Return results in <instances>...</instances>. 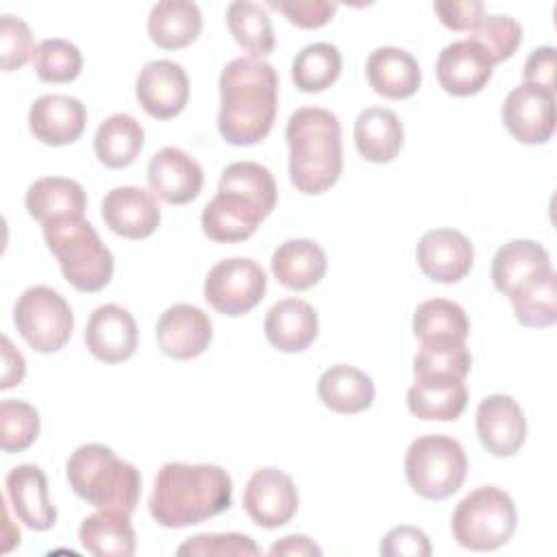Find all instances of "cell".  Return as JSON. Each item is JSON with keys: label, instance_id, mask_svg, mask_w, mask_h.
Returning a JSON list of instances; mask_svg holds the SVG:
<instances>
[{"label": "cell", "instance_id": "obj_1", "mask_svg": "<svg viewBox=\"0 0 557 557\" xmlns=\"http://www.w3.org/2000/svg\"><path fill=\"white\" fill-rule=\"evenodd\" d=\"M278 109L276 70L255 57H239L220 74L218 131L231 146H255L268 137Z\"/></svg>", "mask_w": 557, "mask_h": 557}, {"label": "cell", "instance_id": "obj_2", "mask_svg": "<svg viewBox=\"0 0 557 557\" xmlns=\"http://www.w3.org/2000/svg\"><path fill=\"white\" fill-rule=\"evenodd\" d=\"M231 474L215 463H163L148 498L150 516L165 529L200 524L231 507Z\"/></svg>", "mask_w": 557, "mask_h": 557}, {"label": "cell", "instance_id": "obj_3", "mask_svg": "<svg viewBox=\"0 0 557 557\" xmlns=\"http://www.w3.org/2000/svg\"><path fill=\"white\" fill-rule=\"evenodd\" d=\"M289 146V181L307 196L331 189L344 165L342 128L333 111L322 107L296 109L285 126Z\"/></svg>", "mask_w": 557, "mask_h": 557}, {"label": "cell", "instance_id": "obj_4", "mask_svg": "<svg viewBox=\"0 0 557 557\" xmlns=\"http://www.w3.org/2000/svg\"><path fill=\"white\" fill-rule=\"evenodd\" d=\"M65 476L78 498L102 511L133 516L141 496L139 470L104 444L78 446L65 463Z\"/></svg>", "mask_w": 557, "mask_h": 557}, {"label": "cell", "instance_id": "obj_5", "mask_svg": "<svg viewBox=\"0 0 557 557\" xmlns=\"http://www.w3.org/2000/svg\"><path fill=\"white\" fill-rule=\"evenodd\" d=\"M44 239L74 289L91 294L111 283L113 255L83 215L46 222Z\"/></svg>", "mask_w": 557, "mask_h": 557}, {"label": "cell", "instance_id": "obj_6", "mask_svg": "<svg viewBox=\"0 0 557 557\" xmlns=\"http://www.w3.org/2000/svg\"><path fill=\"white\" fill-rule=\"evenodd\" d=\"M518 513L511 496L496 485H481L466 494L450 518L455 542L468 550H496L516 531Z\"/></svg>", "mask_w": 557, "mask_h": 557}, {"label": "cell", "instance_id": "obj_7", "mask_svg": "<svg viewBox=\"0 0 557 557\" xmlns=\"http://www.w3.org/2000/svg\"><path fill=\"white\" fill-rule=\"evenodd\" d=\"M468 457L463 446L448 435H420L405 453V474L411 490L426 500L453 496L466 481Z\"/></svg>", "mask_w": 557, "mask_h": 557}, {"label": "cell", "instance_id": "obj_8", "mask_svg": "<svg viewBox=\"0 0 557 557\" xmlns=\"http://www.w3.org/2000/svg\"><path fill=\"white\" fill-rule=\"evenodd\" d=\"M13 322L22 339L37 352L61 350L74 331L70 302L48 285H33L22 292L13 307Z\"/></svg>", "mask_w": 557, "mask_h": 557}, {"label": "cell", "instance_id": "obj_9", "mask_svg": "<svg viewBox=\"0 0 557 557\" xmlns=\"http://www.w3.org/2000/svg\"><path fill=\"white\" fill-rule=\"evenodd\" d=\"M268 287L265 270L248 257L218 261L205 278V300L222 315L239 318L255 309Z\"/></svg>", "mask_w": 557, "mask_h": 557}, {"label": "cell", "instance_id": "obj_10", "mask_svg": "<svg viewBox=\"0 0 557 557\" xmlns=\"http://www.w3.org/2000/svg\"><path fill=\"white\" fill-rule=\"evenodd\" d=\"M553 272L548 250L533 239H511L492 259L494 287L509 300L529 294Z\"/></svg>", "mask_w": 557, "mask_h": 557}, {"label": "cell", "instance_id": "obj_11", "mask_svg": "<svg viewBox=\"0 0 557 557\" xmlns=\"http://www.w3.org/2000/svg\"><path fill=\"white\" fill-rule=\"evenodd\" d=\"M244 511L263 529L287 524L298 511V490L278 468L255 470L244 490Z\"/></svg>", "mask_w": 557, "mask_h": 557}, {"label": "cell", "instance_id": "obj_12", "mask_svg": "<svg viewBox=\"0 0 557 557\" xmlns=\"http://www.w3.org/2000/svg\"><path fill=\"white\" fill-rule=\"evenodd\" d=\"M500 115L516 141L546 144L555 133V94L522 83L507 94Z\"/></svg>", "mask_w": 557, "mask_h": 557}, {"label": "cell", "instance_id": "obj_13", "mask_svg": "<svg viewBox=\"0 0 557 557\" xmlns=\"http://www.w3.org/2000/svg\"><path fill=\"white\" fill-rule=\"evenodd\" d=\"M135 96L150 117H176L189 100L187 72L183 65L168 59L148 61L137 74Z\"/></svg>", "mask_w": 557, "mask_h": 557}, {"label": "cell", "instance_id": "obj_14", "mask_svg": "<svg viewBox=\"0 0 557 557\" xmlns=\"http://www.w3.org/2000/svg\"><path fill=\"white\" fill-rule=\"evenodd\" d=\"M104 224L120 237L146 239L161 224V209L152 191L135 185L113 187L100 205Z\"/></svg>", "mask_w": 557, "mask_h": 557}, {"label": "cell", "instance_id": "obj_15", "mask_svg": "<svg viewBox=\"0 0 557 557\" xmlns=\"http://www.w3.org/2000/svg\"><path fill=\"white\" fill-rule=\"evenodd\" d=\"M148 185L168 205H187L198 198L205 174L200 163L176 146L157 150L148 161Z\"/></svg>", "mask_w": 557, "mask_h": 557}, {"label": "cell", "instance_id": "obj_16", "mask_svg": "<svg viewBox=\"0 0 557 557\" xmlns=\"http://www.w3.org/2000/svg\"><path fill=\"white\" fill-rule=\"evenodd\" d=\"M416 259L422 274L431 281L457 283L472 270L474 248L470 239L455 228H433L420 237Z\"/></svg>", "mask_w": 557, "mask_h": 557}, {"label": "cell", "instance_id": "obj_17", "mask_svg": "<svg viewBox=\"0 0 557 557\" xmlns=\"http://www.w3.org/2000/svg\"><path fill=\"white\" fill-rule=\"evenodd\" d=\"M476 435L494 457L516 455L527 440L522 407L507 394H492L476 407Z\"/></svg>", "mask_w": 557, "mask_h": 557}, {"label": "cell", "instance_id": "obj_18", "mask_svg": "<svg viewBox=\"0 0 557 557\" xmlns=\"http://www.w3.org/2000/svg\"><path fill=\"white\" fill-rule=\"evenodd\" d=\"M494 61L472 39L448 44L435 63L440 87L457 98L479 94L492 78Z\"/></svg>", "mask_w": 557, "mask_h": 557}, {"label": "cell", "instance_id": "obj_19", "mask_svg": "<svg viewBox=\"0 0 557 557\" xmlns=\"http://www.w3.org/2000/svg\"><path fill=\"white\" fill-rule=\"evenodd\" d=\"M213 337L211 318L196 305L176 302L157 320V344L172 359H194L202 355Z\"/></svg>", "mask_w": 557, "mask_h": 557}, {"label": "cell", "instance_id": "obj_20", "mask_svg": "<svg viewBox=\"0 0 557 557\" xmlns=\"http://www.w3.org/2000/svg\"><path fill=\"white\" fill-rule=\"evenodd\" d=\"M89 352L104 363H122L137 348V324L128 309L109 302L94 309L85 326Z\"/></svg>", "mask_w": 557, "mask_h": 557}, {"label": "cell", "instance_id": "obj_21", "mask_svg": "<svg viewBox=\"0 0 557 557\" xmlns=\"http://www.w3.org/2000/svg\"><path fill=\"white\" fill-rule=\"evenodd\" d=\"M87 124L85 104L65 94H46L28 109V128L46 146L74 144Z\"/></svg>", "mask_w": 557, "mask_h": 557}, {"label": "cell", "instance_id": "obj_22", "mask_svg": "<svg viewBox=\"0 0 557 557\" xmlns=\"http://www.w3.org/2000/svg\"><path fill=\"white\" fill-rule=\"evenodd\" d=\"M265 213L239 191H218L202 209V233L220 244L244 242L259 228Z\"/></svg>", "mask_w": 557, "mask_h": 557}, {"label": "cell", "instance_id": "obj_23", "mask_svg": "<svg viewBox=\"0 0 557 557\" xmlns=\"http://www.w3.org/2000/svg\"><path fill=\"white\" fill-rule=\"evenodd\" d=\"M7 498L17 516L33 531H48L57 522V509L48 496V479L35 463H20L4 479Z\"/></svg>", "mask_w": 557, "mask_h": 557}, {"label": "cell", "instance_id": "obj_24", "mask_svg": "<svg viewBox=\"0 0 557 557\" xmlns=\"http://www.w3.org/2000/svg\"><path fill=\"white\" fill-rule=\"evenodd\" d=\"M466 405V383L455 374H418L413 376V385L407 392V407L420 420L450 422L463 413Z\"/></svg>", "mask_w": 557, "mask_h": 557}, {"label": "cell", "instance_id": "obj_25", "mask_svg": "<svg viewBox=\"0 0 557 557\" xmlns=\"http://www.w3.org/2000/svg\"><path fill=\"white\" fill-rule=\"evenodd\" d=\"M318 313L300 298H283L270 307L263 320L268 342L281 352H302L318 337Z\"/></svg>", "mask_w": 557, "mask_h": 557}, {"label": "cell", "instance_id": "obj_26", "mask_svg": "<svg viewBox=\"0 0 557 557\" xmlns=\"http://www.w3.org/2000/svg\"><path fill=\"white\" fill-rule=\"evenodd\" d=\"M366 76L370 87L389 100H405L413 96L422 83L416 57L394 46H381L370 52L366 61Z\"/></svg>", "mask_w": 557, "mask_h": 557}, {"label": "cell", "instance_id": "obj_27", "mask_svg": "<svg viewBox=\"0 0 557 557\" xmlns=\"http://www.w3.org/2000/svg\"><path fill=\"white\" fill-rule=\"evenodd\" d=\"M413 335L422 348L461 346L470 333V320L461 305L448 298H431L416 307Z\"/></svg>", "mask_w": 557, "mask_h": 557}, {"label": "cell", "instance_id": "obj_28", "mask_svg": "<svg viewBox=\"0 0 557 557\" xmlns=\"http://www.w3.org/2000/svg\"><path fill=\"white\" fill-rule=\"evenodd\" d=\"M359 154L370 163H389L403 148V124L392 109L368 107L363 109L352 128Z\"/></svg>", "mask_w": 557, "mask_h": 557}, {"label": "cell", "instance_id": "obj_29", "mask_svg": "<svg viewBox=\"0 0 557 557\" xmlns=\"http://www.w3.org/2000/svg\"><path fill=\"white\" fill-rule=\"evenodd\" d=\"M24 205L33 220L46 224L59 218L83 215L87 209V194L74 178L44 176L30 183L24 196Z\"/></svg>", "mask_w": 557, "mask_h": 557}, {"label": "cell", "instance_id": "obj_30", "mask_svg": "<svg viewBox=\"0 0 557 557\" xmlns=\"http://www.w3.org/2000/svg\"><path fill=\"white\" fill-rule=\"evenodd\" d=\"M274 278L296 292L318 285L326 274V252L313 239H287L272 255Z\"/></svg>", "mask_w": 557, "mask_h": 557}, {"label": "cell", "instance_id": "obj_31", "mask_svg": "<svg viewBox=\"0 0 557 557\" xmlns=\"http://www.w3.org/2000/svg\"><path fill=\"white\" fill-rule=\"evenodd\" d=\"M202 30V13L189 0H161L150 9L148 37L165 50H178L198 39Z\"/></svg>", "mask_w": 557, "mask_h": 557}, {"label": "cell", "instance_id": "obj_32", "mask_svg": "<svg viewBox=\"0 0 557 557\" xmlns=\"http://www.w3.org/2000/svg\"><path fill=\"white\" fill-rule=\"evenodd\" d=\"M318 396L322 405L335 413H359L372 405L374 383L359 368L335 363L322 372Z\"/></svg>", "mask_w": 557, "mask_h": 557}, {"label": "cell", "instance_id": "obj_33", "mask_svg": "<svg viewBox=\"0 0 557 557\" xmlns=\"http://www.w3.org/2000/svg\"><path fill=\"white\" fill-rule=\"evenodd\" d=\"M83 548L96 557H131L137 548L131 516L117 511H102L87 516L78 527Z\"/></svg>", "mask_w": 557, "mask_h": 557}, {"label": "cell", "instance_id": "obj_34", "mask_svg": "<svg viewBox=\"0 0 557 557\" xmlns=\"http://www.w3.org/2000/svg\"><path fill=\"white\" fill-rule=\"evenodd\" d=\"M144 139V126L133 115L113 113L100 122L94 137V150L104 168L120 170L128 168L139 157Z\"/></svg>", "mask_w": 557, "mask_h": 557}, {"label": "cell", "instance_id": "obj_35", "mask_svg": "<svg viewBox=\"0 0 557 557\" xmlns=\"http://www.w3.org/2000/svg\"><path fill=\"white\" fill-rule=\"evenodd\" d=\"M226 24L233 39L255 59L274 50V28L268 11L250 0H235L226 9Z\"/></svg>", "mask_w": 557, "mask_h": 557}, {"label": "cell", "instance_id": "obj_36", "mask_svg": "<svg viewBox=\"0 0 557 557\" xmlns=\"http://www.w3.org/2000/svg\"><path fill=\"white\" fill-rule=\"evenodd\" d=\"M342 72V54L329 41L305 46L292 61V81L305 94L324 91Z\"/></svg>", "mask_w": 557, "mask_h": 557}, {"label": "cell", "instance_id": "obj_37", "mask_svg": "<svg viewBox=\"0 0 557 557\" xmlns=\"http://www.w3.org/2000/svg\"><path fill=\"white\" fill-rule=\"evenodd\" d=\"M218 191H239L250 198L265 218L276 207V183L272 172L255 161H235L224 168Z\"/></svg>", "mask_w": 557, "mask_h": 557}, {"label": "cell", "instance_id": "obj_38", "mask_svg": "<svg viewBox=\"0 0 557 557\" xmlns=\"http://www.w3.org/2000/svg\"><path fill=\"white\" fill-rule=\"evenodd\" d=\"M33 67L44 83H70L83 70V54L72 41L50 37L35 46Z\"/></svg>", "mask_w": 557, "mask_h": 557}, {"label": "cell", "instance_id": "obj_39", "mask_svg": "<svg viewBox=\"0 0 557 557\" xmlns=\"http://www.w3.org/2000/svg\"><path fill=\"white\" fill-rule=\"evenodd\" d=\"M39 411L15 398L0 403V446L4 453H22L39 437Z\"/></svg>", "mask_w": 557, "mask_h": 557}, {"label": "cell", "instance_id": "obj_40", "mask_svg": "<svg viewBox=\"0 0 557 557\" xmlns=\"http://www.w3.org/2000/svg\"><path fill=\"white\" fill-rule=\"evenodd\" d=\"M468 39L476 41L494 63H500L513 57V52L518 50L522 39V26L509 15L492 13L483 15V20L470 30Z\"/></svg>", "mask_w": 557, "mask_h": 557}, {"label": "cell", "instance_id": "obj_41", "mask_svg": "<svg viewBox=\"0 0 557 557\" xmlns=\"http://www.w3.org/2000/svg\"><path fill=\"white\" fill-rule=\"evenodd\" d=\"M516 320L527 329H546L557 322V278L548 274L535 289L511 300Z\"/></svg>", "mask_w": 557, "mask_h": 557}, {"label": "cell", "instance_id": "obj_42", "mask_svg": "<svg viewBox=\"0 0 557 557\" xmlns=\"http://www.w3.org/2000/svg\"><path fill=\"white\" fill-rule=\"evenodd\" d=\"M259 553L255 540L244 533H200L176 548L181 557H255Z\"/></svg>", "mask_w": 557, "mask_h": 557}, {"label": "cell", "instance_id": "obj_43", "mask_svg": "<svg viewBox=\"0 0 557 557\" xmlns=\"http://www.w3.org/2000/svg\"><path fill=\"white\" fill-rule=\"evenodd\" d=\"M33 33L28 24L11 13L0 17V65L2 72H13L26 65L33 57Z\"/></svg>", "mask_w": 557, "mask_h": 557}, {"label": "cell", "instance_id": "obj_44", "mask_svg": "<svg viewBox=\"0 0 557 557\" xmlns=\"http://www.w3.org/2000/svg\"><path fill=\"white\" fill-rule=\"evenodd\" d=\"M472 366L470 350L466 344L450 346V348H420V352L413 357V376L418 374H455L466 379Z\"/></svg>", "mask_w": 557, "mask_h": 557}, {"label": "cell", "instance_id": "obj_45", "mask_svg": "<svg viewBox=\"0 0 557 557\" xmlns=\"http://www.w3.org/2000/svg\"><path fill=\"white\" fill-rule=\"evenodd\" d=\"M379 550L385 557H429L431 542L422 529L403 524V527L389 529L383 535Z\"/></svg>", "mask_w": 557, "mask_h": 557}, {"label": "cell", "instance_id": "obj_46", "mask_svg": "<svg viewBox=\"0 0 557 557\" xmlns=\"http://www.w3.org/2000/svg\"><path fill=\"white\" fill-rule=\"evenodd\" d=\"M272 7L298 28H320L329 24L337 11V4L329 0H281L272 2Z\"/></svg>", "mask_w": 557, "mask_h": 557}, {"label": "cell", "instance_id": "obj_47", "mask_svg": "<svg viewBox=\"0 0 557 557\" xmlns=\"http://www.w3.org/2000/svg\"><path fill=\"white\" fill-rule=\"evenodd\" d=\"M433 11L437 13L440 22L459 33H470L485 15V7L481 0H448V2H433Z\"/></svg>", "mask_w": 557, "mask_h": 557}, {"label": "cell", "instance_id": "obj_48", "mask_svg": "<svg viewBox=\"0 0 557 557\" xmlns=\"http://www.w3.org/2000/svg\"><path fill=\"white\" fill-rule=\"evenodd\" d=\"M524 83L555 94V48L553 46H540L527 57Z\"/></svg>", "mask_w": 557, "mask_h": 557}, {"label": "cell", "instance_id": "obj_49", "mask_svg": "<svg viewBox=\"0 0 557 557\" xmlns=\"http://www.w3.org/2000/svg\"><path fill=\"white\" fill-rule=\"evenodd\" d=\"M2 383L0 387L2 389H9L13 385H20L24 374H26V363H24V357L20 355V350L13 348L11 339L4 335L2 337Z\"/></svg>", "mask_w": 557, "mask_h": 557}, {"label": "cell", "instance_id": "obj_50", "mask_svg": "<svg viewBox=\"0 0 557 557\" xmlns=\"http://www.w3.org/2000/svg\"><path fill=\"white\" fill-rule=\"evenodd\" d=\"M268 553L270 555H289V557H294V555L296 557H313V555L320 557L322 555L320 546L307 535H287L281 542L272 544Z\"/></svg>", "mask_w": 557, "mask_h": 557}]
</instances>
